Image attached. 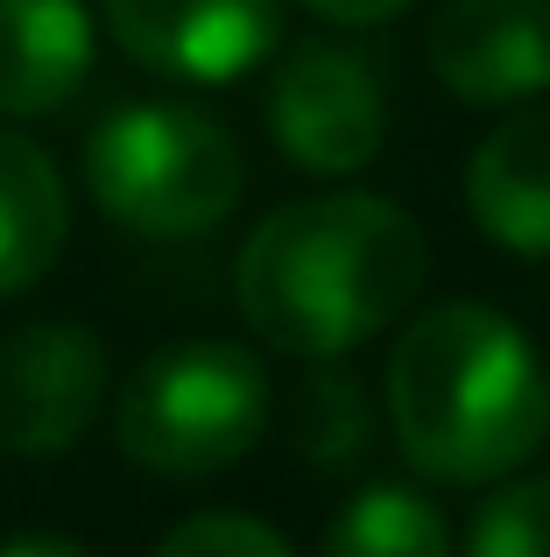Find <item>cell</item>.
I'll use <instances>...</instances> for the list:
<instances>
[{"instance_id":"1","label":"cell","mask_w":550,"mask_h":557,"mask_svg":"<svg viewBox=\"0 0 550 557\" xmlns=\"http://www.w3.org/2000/svg\"><path fill=\"white\" fill-rule=\"evenodd\" d=\"M430 240L382 190H317L275 205L234 255V304L289 360H346L410 318Z\"/></svg>"},{"instance_id":"2","label":"cell","mask_w":550,"mask_h":557,"mask_svg":"<svg viewBox=\"0 0 550 557\" xmlns=\"http://www.w3.org/2000/svg\"><path fill=\"white\" fill-rule=\"evenodd\" d=\"M402 459L438 487H495L550 437V374L529 332L495 304H430L396 325L382 374Z\"/></svg>"},{"instance_id":"3","label":"cell","mask_w":550,"mask_h":557,"mask_svg":"<svg viewBox=\"0 0 550 557\" xmlns=\"http://www.w3.org/2000/svg\"><path fill=\"white\" fill-rule=\"evenodd\" d=\"M85 190L141 240H205L234 219L248 163L191 99H127L85 135Z\"/></svg>"},{"instance_id":"4","label":"cell","mask_w":550,"mask_h":557,"mask_svg":"<svg viewBox=\"0 0 550 557\" xmlns=\"http://www.w3.org/2000/svg\"><path fill=\"white\" fill-rule=\"evenodd\" d=\"M268 360L240 339H177L121 381L113 445L155 480H220L268 437Z\"/></svg>"},{"instance_id":"5","label":"cell","mask_w":550,"mask_h":557,"mask_svg":"<svg viewBox=\"0 0 550 557\" xmlns=\"http://www.w3.org/2000/svg\"><path fill=\"white\" fill-rule=\"evenodd\" d=\"M268 135L303 177H353L388 141V92L353 42H289L268 78Z\"/></svg>"},{"instance_id":"6","label":"cell","mask_w":550,"mask_h":557,"mask_svg":"<svg viewBox=\"0 0 550 557\" xmlns=\"http://www.w3.org/2000/svg\"><path fill=\"white\" fill-rule=\"evenodd\" d=\"M107 339L78 318H28L0 332V451L64 459L107 409Z\"/></svg>"},{"instance_id":"7","label":"cell","mask_w":550,"mask_h":557,"mask_svg":"<svg viewBox=\"0 0 550 557\" xmlns=\"http://www.w3.org/2000/svg\"><path fill=\"white\" fill-rule=\"evenodd\" d=\"M127 64L170 85H234L283 42V0H107Z\"/></svg>"},{"instance_id":"8","label":"cell","mask_w":550,"mask_h":557,"mask_svg":"<svg viewBox=\"0 0 550 557\" xmlns=\"http://www.w3.org/2000/svg\"><path fill=\"white\" fill-rule=\"evenodd\" d=\"M424 57L459 107H529L550 92V0H445Z\"/></svg>"},{"instance_id":"9","label":"cell","mask_w":550,"mask_h":557,"mask_svg":"<svg viewBox=\"0 0 550 557\" xmlns=\"http://www.w3.org/2000/svg\"><path fill=\"white\" fill-rule=\"evenodd\" d=\"M466 212L495 247L550 261V107H509L466 163Z\"/></svg>"},{"instance_id":"10","label":"cell","mask_w":550,"mask_h":557,"mask_svg":"<svg viewBox=\"0 0 550 557\" xmlns=\"http://www.w3.org/2000/svg\"><path fill=\"white\" fill-rule=\"evenodd\" d=\"M99 22L85 0H0V121H42L85 92Z\"/></svg>"},{"instance_id":"11","label":"cell","mask_w":550,"mask_h":557,"mask_svg":"<svg viewBox=\"0 0 550 557\" xmlns=\"http://www.w3.org/2000/svg\"><path fill=\"white\" fill-rule=\"evenodd\" d=\"M71 233V198L57 163L28 135L0 127V304L36 289L57 269Z\"/></svg>"},{"instance_id":"12","label":"cell","mask_w":550,"mask_h":557,"mask_svg":"<svg viewBox=\"0 0 550 557\" xmlns=\"http://www.w3.org/2000/svg\"><path fill=\"white\" fill-rule=\"evenodd\" d=\"M325 557H459L452 522L410 480H367L325 522Z\"/></svg>"},{"instance_id":"13","label":"cell","mask_w":550,"mask_h":557,"mask_svg":"<svg viewBox=\"0 0 550 557\" xmlns=\"http://www.w3.org/2000/svg\"><path fill=\"white\" fill-rule=\"evenodd\" d=\"M289 437L317 473H353L374 445V403L346 360H311L297 403H289Z\"/></svg>"},{"instance_id":"14","label":"cell","mask_w":550,"mask_h":557,"mask_svg":"<svg viewBox=\"0 0 550 557\" xmlns=\"http://www.w3.org/2000/svg\"><path fill=\"white\" fill-rule=\"evenodd\" d=\"M466 557H550V473L495 480L466 536Z\"/></svg>"},{"instance_id":"15","label":"cell","mask_w":550,"mask_h":557,"mask_svg":"<svg viewBox=\"0 0 550 557\" xmlns=\"http://www.w3.org/2000/svg\"><path fill=\"white\" fill-rule=\"evenodd\" d=\"M149 557H297L289 550L283 530H268V522L254 516H184L177 530H163V544Z\"/></svg>"},{"instance_id":"16","label":"cell","mask_w":550,"mask_h":557,"mask_svg":"<svg viewBox=\"0 0 550 557\" xmlns=\"http://www.w3.org/2000/svg\"><path fill=\"white\" fill-rule=\"evenodd\" d=\"M303 8H311L317 22H332V28H374V22H396V14L416 8V0H303Z\"/></svg>"},{"instance_id":"17","label":"cell","mask_w":550,"mask_h":557,"mask_svg":"<svg viewBox=\"0 0 550 557\" xmlns=\"http://www.w3.org/2000/svg\"><path fill=\"white\" fill-rule=\"evenodd\" d=\"M0 557H92V550H85L78 536H64V530H22V536L0 544Z\"/></svg>"}]
</instances>
